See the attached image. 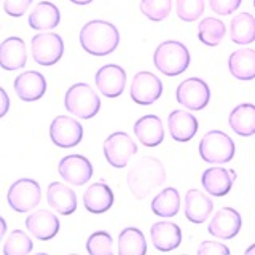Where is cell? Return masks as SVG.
Instances as JSON below:
<instances>
[{
    "label": "cell",
    "instance_id": "cell-3",
    "mask_svg": "<svg viewBox=\"0 0 255 255\" xmlns=\"http://www.w3.org/2000/svg\"><path fill=\"white\" fill-rule=\"evenodd\" d=\"M155 67L166 77H175L183 74L191 62L188 48L182 42L167 40L158 45L153 54Z\"/></svg>",
    "mask_w": 255,
    "mask_h": 255
},
{
    "label": "cell",
    "instance_id": "cell-18",
    "mask_svg": "<svg viewBox=\"0 0 255 255\" xmlns=\"http://www.w3.org/2000/svg\"><path fill=\"white\" fill-rule=\"evenodd\" d=\"M167 129L172 140L188 142L198 132V120L187 110H172L167 117Z\"/></svg>",
    "mask_w": 255,
    "mask_h": 255
},
{
    "label": "cell",
    "instance_id": "cell-2",
    "mask_svg": "<svg viewBox=\"0 0 255 255\" xmlns=\"http://www.w3.org/2000/svg\"><path fill=\"white\" fill-rule=\"evenodd\" d=\"M120 43L118 29L112 22L94 19L86 22L80 30V45L88 54L107 56Z\"/></svg>",
    "mask_w": 255,
    "mask_h": 255
},
{
    "label": "cell",
    "instance_id": "cell-34",
    "mask_svg": "<svg viewBox=\"0 0 255 255\" xmlns=\"http://www.w3.org/2000/svg\"><path fill=\"white\" fill-rule=\"evenodd\" d=\"M86 251L91 255H112V252H114V239L107 231H94L86 239Z\"/></svg>",
    "mask_w": 255,
    "mask_h": 255
},
{
    "label": "cell",
    "instance_id": "cell-8",
    "mask_svg": "<svg viewBox=\"0 0 255 255\" xmlns=\"http://www.w3.org/2000/svg\"><path fill=\"white\" fill-rule=\"evenodd\" d=\"M32 56L40 66H54L64 54V40L53 32H40L30 42Z\"/></svg>",
    "mask_w": 255,
    "mask_h": 255
},
{
    "label": "cell",
    "instance_id": "cell-20",
    "mask_svg": "<svg viewBox=\"0 0 255 255\" xmlns=\"http://www.w3.org/2000/svg\"><path fill=\"white\" fill-rule=\"evenodd\" d=\"M27 64V48L19 37H8L0 45V66L5 70H18Z\"/></svg>",
    "mask_w": 255,
    "mask_h": 255
},
{
    "label": "cell",
    "instance_id": "cell-41",
    "mask_svg": "<svg viewBox=\"0 0 255 255\" xmlns=\"http://www.w3.org/2000/svg\"><path fill=\"white\" fill-rule=\"evenodd\" d=\"M69 2H72V3H74V5H90L91 2H93V0H69Z\"/></svg>",
    "mask_w": 255,
    "mask_h": 255
},
{
    "label": "cell",
    "instance_id": "cell-4",
    "mask_svg": "<svg viewBox=\"0 0 255 255\" xmlns=\"http://www.w3.org/2000/svg\"><path fill=\"white\" fill-rule=\"evenodd\" d=\"M64 106L69 114L83 120H90L99 114L101 99L98 93L88 83H75L66 91Z\"/></svg>",
    "mask_w": 255,
    "mask_h": 255
},
{
    "label": "cell",
    "instance_id": "cell-24",
    "mask_svg": "<svg viewBox=\"0 0 255 255\" xmlns=\"http://www.w3.org/2000/svg\"><path fill=\"white\" fill-rule=\"evenodd\" d=\"M233 175L228 169L220 166H214L206 169L201 175V183L204 190L212 196H225L233 187Z\"/></svg>",
    "mask_w": 255,
    "mask_h": 255
},
{
    "label": "cell",
    "instance_id": "cell-16",
    "mask_svg": "<svg viewBox=\"0 0 255 255\" xmlns=\"http://www.w3.org/2000/svg\"><path fill=\"white\" fill-rule=\"evenodd\" d=\"M151 243L161 252H169L177 249L182 244V230L177 223L169 220L156 222L150 228Z\"/></svg>",
    "mask_w": 255,
    "mask_h": 255
},
{
    "label": "cell",
    "instance_id": "cell-5",
    "mask_svg": "<svg viewBox=\"0 0 255 255\" xmlns=\"http://www.w3.org/2000/svg\"><path fill=\"white\" fill-rule=\"evenodd\" d=\"M199 156L209 164H227L235 156V142L222 131H209L199 142Z\"/></svg>",
    "mask_w": 255,
    "mask_h": 255
},
{
    "label": "cell",
    "instance_id": "cell-32",
    "mask_svg": "<svg viewBox=\"0 0 255 255\" xmlns=\"http://www.w3.org/2000/svg\"><path fill=\"white\" fill-rule=\"evenodd\" d=\"M34 249V243L22 230H13L3 244V255H27Z\"/></svg>",
    "mask_w": 255,
    "mask_h": 255
},
{
    "label": "cell",
    "instance_id": "cell-28",
    "mask_svg": "<svg viewBox=\"0 0 255 255\" xmlns=\"http://www.w3.org/2000/svg\"><path fill=\"white\" fill-rule=\"evenodd\" d=\"M230 37L236 45L255 42V18L249 13H239L230 22Z\"/></svg>",
    "mask_w": 255,
    "mask_h": 255
},
{
    "label": "cell",
    "instance_id": "cell-23",
    "mask_svg": "<svg viewBox=\"0 0 255 255\" xmlns=\"http://www.w3.org/2000/svg\"><path fill=\"white\" fill-rule=\"evenodd\" d=\"M185 217L191 223H204L214 211L212 199L203 191L191 188L185 195Z\"/></svg>",
    "mask_w": 255,
    "mask_h": 255
},
{
    "label": "cell",
    "instance_id": "cell-14",
    "mask_svg": "<svg viewBox=\"0 0 255 255\" xmlns=\"http://www.w3.org/2000/svg\"><path fill=\"white\" fill-rule=\"evenodd\" d=\"M243 225V219L239 212L233 207H220L211 219L207 231L219 239H231L235 238Z\"/></svg>",
    "mask_w": 255,
    "mask_h": 255
},
{
    "label": "cell",
    "instance_id": "cell-17",
    "mask_svg": "<svg viewBox=\"0 0 255 255\" xmlns=\"http://www.w3.org/2000/svg\"><path fill=\"white\" fill-rule=\"evenodd\" d=\"M26 228L40 241H50L61 228V222L56 215L46 209L32 212L26 219Z\"/></svg>",
    "mask_w": 255,
    "mask_h": 255
},
{
    "label": "cell",
    "instance_id": "cell-11",
    "mask_svg": "<svg viewBox=\"0 0 255 255\" xmlns=\"http://www.w3.org/2000/svg\"><path fill=\"white\" fill-rule=\"evenodd\" d=\"M50 137L54 145L61 148L77 147L83 139V126L77 118L58 115L50 125Z\"/></svg>",
    "mask_w": 255,
    "mask_h": 255
},
{
    "label": "cell",
    "instance_id": "cell-35",
    "mask_svg": "<svg viewBox=\"0 0 255 255\" xmlns=\"http://www.w3.org/2000/svg\"><path fill=\"white\" fill-rule=\"evenodd\" d=\"M204 6V0H177V16L185 22H193L203 16Z\"/></svg>",
    "mask_w": 255,
    "mask_h": 255
},
{
    "label": "cell",
    "instance_id": "cell-15",
    "mask_svg": "<svg viewBox=\"0 0 255 255\" xmlns=\"http://www.w3.org/2000/svg\"><path fill=\"white\" fill-rule=\"evenodd\" d=\"M14 91L21 101L34 102L43 98L46 93V80L37 70L22 72L14 80Z\"/></svg>",
    "mask_w": 255,
    "mask_h": 255
},
{
    "label": "cell",
    "instance_id": "cell-27",
    "mask_svg": "<svg viewBox=\"0 0 255 255\" xmlns=\"http://www.w3.org/2000/svg\"><path fill=\"white\" fill-rule=\"evenodd\" d=\"M61 22V13L58 6L51 2H40L34 11L29 14V26L34 30H51Z\"/></svg>",
    "mask_w": 255,
    "mask_h": 255
},
{
    "label": "cell",
    "instance_id": "cell-42",
    "mask_svg": "<svg viewBox=\"0 0 255 255\" xmlns=\"http://www.w3.org/2000/svg\"><path fill=\"white\" fill-rule=\"evenodd\" d=\"M244 254H246V255H255V244H252V246L247 247Z\"/></svg>",
    "mask_w": 255,
    "mask_h": 255
},
{
    "label": "cell",
    "instance_id": "cell-13",
    "mask_svg": "<svg viewBox=\"0 0 255 255\" xmlns=\"http://www.w3.org/2000/svg\"><path fill=\"white\" fill-rule=\"evenodd\" d=\"M58 171L64 180L77 187L85 185L93 177V164L83 155L64 156L58 164Z\"/></svg>",
    "mask_w": 255,
    "mask_h": 255
},
{
    "label": "cell",
    "instance_id": "cell-37",
    "mask_svg": "<svg viewBox=\"0 0 255 255\" xmlns=\"http://www.w3.org/2000/svg\"><path fill=\"white\" fill-rule=\"evenodd\" d=\"M243 0H209V5L214 13L220 16H227L235 13L239 6H241Z\"/></svg>",
    "mask_w": 255,
    "mask_h": 255
},
{
    "label": "cell",
    "instance_id": "cell-9",
    "mask_svg": "<svg viewBox=\"0 0 255 255\" xmlns=\"http://www.w3.org/2000/svg\"><path fill=\"white\" fill-rule=\"evenodd\" d=\"M131 99L139 106H150L163 94V82L148 70L137 72L131 82Z\"/></svg>",
    "mask_w": 255,
    "mask_h": 255
},
{
    "label": "cell",
    "instance_id": "cell-39",
    "mask_svg": "<svg viewBox=\"0 0 255 255\" xmlns=\"http://www.w3.org/2000/svg\"><path fill=\"white\" fill-rule=\"evenodd\" d=\"M0 94H2V110H0V117H5L8 109H10V98H8L5 88H0Z\"/></svg>",
    "mask_w": 255,
    "mask_h": 255
},
{
    "label": "cell",
    "instance_id": "cell-30",
    "mask_svg": "<svg viewBox=\"0 0 255 255\" xmlns=\"http://www.w3.org/2000/svg\"><path fill=\"white\" fill-rule=\"evenodd\" d=\"M151 211L155 215L163 219H169L177 215L180 211V195L174 187H167L153 198L151 201Z\"/></svg>",
    "mask_w": 255,
    "mask_h": 255
},
{
    "label": "cell",
    "instance_id": "cell-33",
    "mask_svg": "<svg viewBox=\"0 0 255 255\" xmlns=\"http://www.w3.org/2000/svg\"><path fill=\"white\" fill-rule=\"evenodd\" d=\"M172 10V0H140V11L153 22H161Z\"/></svg>",
    "mask_w": 255,
    "mask_h": 255
},
{
    "label": "cell",
    "instance_id": "cell-21",
    "mask_svg": "<svg viewBox=\"0 0 255 255\" xmlns=\"http://www.w3.org/2000/svg\"><path fill=\"white\" fill-rule=\"evenodd\" d=\"M46 199L56 212L61 215H70L77 211L78 199L75 191L61 182H51L46 190Z\"/></svg>",
    "mask_w": 255,
    "mask_h": 255
},
{
    "label": "cell",
    "instance_id": "cell-38",
    "mask_svg": "<svg viewBox=\"0 0 255 255\" xmlns=\"http://www.w3.org/2000/svg\"><path fill=\"white\" fill-rule=\"evenodd\" d=\"M199 255H228L230 249L222 243L217 241H203L198 247Z\"/></svg>",
    "mask_w": 255,
    "mask_h": 255
},
{
    "label": "cell",
    "instance_id": "cell-1",
    "mask_svg": "<svg viewBox=\"0 0 255 255\" xmlns=\"http://www.w3.org/2000/svg\"><path fill=\"white\" fill-rule=\"evenodd\" d=\"M166 182V169L161 159L155 156H142L128 171L126 183L134 198H147L155 188Z\"/></svg>",
    "mask_w": 255,
    "mask_h": 255
},
{
    "label": "cell",
    "instance_id": "cell-40",
    "mask_svg": "<svg viewBox=\"0 0 255 255\" xmlns=\"http://www.w3.org/2000/svg\"><path fill=\"white\" fill-rule=\"evenodd\" d=\"M0 223H2V230H0V239H2L6 233V222L3 217H0Z\"/></svg>",
    "mask_w": 255,
    "mask_h": 255
},
{
    "label": "cell",
    "instance_id": "cell-25",
    "mask_svg": "<svg viewBox=\"0 0 255 255\" xmlns=\"http://www.w3.org/2000/svg\"><path fill=\"white\" fill-rule=\"evenodd\" d=\"M228 125L235 134L251 137L255 134V106L249 102L239 104L228 115Z\"/></svg>",
    "mask_w": 255,
    "mask_h": 255
},
{
    "label": "cell",
    "instance_id": "cell-7",
    "mask_svg": "<svg viewBox=\"0 0 255 255\" xmlns=\"http://www.w3.org/2000/svg\"><path fill=\"white\" fill-rule=\"evenodd\" d=\"M135 153H137V145L123 131L110 134L104 140V156L112 167H117V169L126 167Z\"/></svg>",
    "mask_w": 255,
    "mask_h": 255
},
{
    "label": "cell",
    "instance_id": "cell-31",
    "mask_svg": "<svg viewBox=\"0 0 255 255\" xmlns=\"http://www.w3.org/2000/svg\"><path fill=\"white\" fill-rule=\"evenodd\" d=\"M227 34V27L217 18H204L198 24V38L206 46H217Z\"/></svg>",
    "mask_w": 255,
    "mask_h": 255
},
{
    "label": "cell",
    "instance_id": "cell-6",
    "mask_svg": "<svg viewBox=\"0 0 255 255\" xmlns=\"http://www.w3.org/2000/svg\"><path fill=\"white\" fill-rule=\"evenodd\" d=\"M8 204L16 212H29L42 201V188L34 179H18L8 190Z\"/></svg>",
    "mask_w": 255,
    "mask_h": 255
},
{
    "label": "cell",
    "instance_id": "cell-12",
    "mask_svg": "<svg viewBox=\"0 0 255 255\" xmlns=\"http://www.w3.org/2000/svg\"><path fill=\"white\" fill-rule=\"evenodd\" d=\"M94 82L98 90L106 98H118L122 96L126 86V72L117 64H106L96 72Z\"/></svg>",
    "mask_w": 255,
    "mask_h": 255
},
{
    "label": "cell",
    "instance_id": "cell-29",
    "mask_svg": "<svg viewBox=\"0 0 255 255\" xmlns=\"http://www.w3.org/2000/svg\"><path fill=\"white\" fill-rule=\"evenodd\" d=\"M147 241L143 233L135 227H128L118 235V255H143Z\"/></svg>",
    "mask_w": 255,
    "mask_h": 255
},
{
    "label": "cell",
    "instance_id": "cell-43",
    "mask_svg": "<svg viewBox=\"0 0 255 255\" xmlns=\"http://www.w3.org/2000/svg\"><path fill=\"white\" fill-rule=\"evenodd\" d=\"M254 8H255V0H254Z\"/></svg>",
    "mask_w": 255,
    "mask_h": 255
},
{
    "label": "cell",
    "instance_id": "cell-19",
    "mask_svg": "<svg viewBox=\"0 0 255 255\" xmlns=\"http://www.w3.org/2000/svg\"><path fill=\"white\" fill-rule=\"evenodd\" d=\"M134 134L145 147H158L164 140V126L158 115L140 117L134 125Z\"/></svg>",
    "mask_w": 255,
    "mask_h": 255
},
{
    "label": "cell",
    "instance_id": "cell-36",
    "mask_svg": "<svg viewBox=\"0 0 255 255\" xmlns=\"http://www.w3.org/2000/svg\"><path fill=\"white\" fill-rule=\"evenodd\" d=\"M34 0H3V10L11 18H21Z\"/></svg>",
    "mask_w": 255,
    "mask_h": 255
},
{
    "label": "cell",
    "instance_id": "cell-26",
    "mask_svg": "<svg viewBox=\"0 0 255 255\" xmlns=\"http://www.w3.org/2000/svg\"><path fill=\"white\" fill-rule=\"evenodd\" d=\"M228 70L236 80H254L255 78V50L243 48L233 51L228 58Z\"/></svg>",
    "mask_w": 255,
    "mask_h": 255
},
{
    "label": "cell",
    "instance_id": "cell-10",
    "mask_svg": "<svg viewBox=\"0 0 255 255\" xmlns=\"http://www.w3.org/2000/svg\"><path fill=\"white\" fill-rule=\"evenodd\" d=\"M175 98L182 104L183 107L188 110H203L211 99V90L204 80L198 77H191L183 80V82L177 86L175 91Z\"/></svg>",
    "mask_w": 255,
    "mask_h": 255
},
{
    "label": "cell",
    "instance_id": "cell-22",
    "mask_svg": "<svg viewBox=\"0 0 255 255\" xmlns=\"http://www.w3.org/2000/svg\"><path fill=\"white\" fill-rule=\"evenodd\" d=\"M115 196L112 188L104 182H96L86 188L83 195L85 209L91 214H102L107 212L114 206Z\"/></svg>",
    "mask_w": 255,
    "mask_h": 255
}]
</instances>
